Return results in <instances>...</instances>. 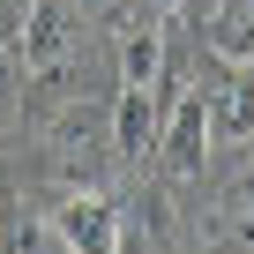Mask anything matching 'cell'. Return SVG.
Listing matches in <instances>:
<instances>
[{"label": "cell", "instance_id": "1", "mask_svg": "<svg viewBox=\"0 0 254 254\" xmlns=\"http://www.w3.org/2000/svg\"><path fill=\"white\" fill-rule=\"evenodd\" d=\"M45 224H53V239H60L67 254H120L127 209H120L105 187H67V194L45 209Z\"/></svg>", "mask_w": 254, "mask_h": 254}, {"label": "cell", "instance_id": "2", "mask_svg": "<svg viewBox=\"0 0 254 254\" xmlns=\"http://www.w3.org/2000/svg\"><path fill=\"white\" fill-rule=\"evenodd\" d=\"M202 105H209V142H224V150L254 142V60H217Z\"/></svg>", "mask_w": 254, "mask_h": 254}, {"label": "cell", "instance_id": "3", "mask_svg": "<svg viewBox=\"0 0 254 254\" xmlns=\"http://www.w3.org/2000/svg\"><path fill=\"white\" fill-rule=\"evenodd\" d=\"M157 157H165V172H172V180H194V172L209 165V105H202V90H180V97L165 105Z\"/></svg>", "mask_w": 254, "mask_h": 254}, {"label": "cell", "instance_id": "4", "mask_svg": "<svg viewBox=\"0 0 254 254\" xmlns=\"http://www.w3.org/2000/svg\"><path fill=\"white\" fill-rule=\"evenodd\" d=\"M45 127H53V157H60L67 172H90L97 157H112V120L90 112L82 97H67L60 112H45Z\"/></svg>", "mask_w": 254, "mask_h": 254}, {"label": "cell", "instance_id": "5", "mask_svg": "<svg viewBox=\"0 0 254 254\" xmlns=\"http://www.w3.org/2000/svg\"><path fill=\"white\" fill-rule=\"evenodd\" d=\"M157 127H165L157 82H120V105H112V157H150V150H157Z\"/></svg>", "mask_w": 254, "mask_h": 254}, {"label": "cell", "instance_id": "6", "mask_svg": "<svg viewBox=\"0 0 254 254\" xmlns=\"http://www.w3.org/2000/svg\"><path fill=\"white\" fill-rule=\"evenodd\" d=\"M202 45H209L217 60H254V0H209Z\"/></svg>", "mask_w": 254, "mask_h": 254}, {"label": "cell", "instance_id": "7", "mask_svg": "<svg viewBox=\"0 0 254 254\" xmlns=\"http://www.w3.org/2000/svg\"><path fill=\"white\" fill-rule=\"evenodd\" d=\"M120 82H165V30H157V15L120 30Z\"/></svg>", "mask_w": 254, "mask_h": 254}, {"label": "cell", "instance_id": "8", "mask_svg": "<svg viewBox=\"0 0 254 254\" xmlns=\"http://www.w3.org/2000/svg\"><path fill=\"white\" fill-rule=\"evenodd\" d=\"M0 254H53V224L30 217V202L0 194Z\"/></svg>", "mask_w": 254, "mask_h": 254}, {"label": "cell", "instance_id": "9", "mask_svg": "<svg viewBox=\"0 0 254 254\" xmlns=\"http://www.w3.org/2000/svg\"><path fill=\"white\" fill-rule=\"evenodd\" d=\"M224 209H232V232H239V247H254V172L224 194Z\"/></svg>", "mask_w": 254, "mask_h": 254}, {"label": "cell", "instance_id": "10", "mask_svg": "<svg viewBox=\"0 0 254 254\" xmlns=\"http://www.w3.org/2000/svg\"><path fill=\"white\" fill-rule=\"evenodd\" d=\"M23 112V67H15V53L0 45V120H15Z\"/></svg>", "mask_w": 254, "mask_h": 254}, {"label": "cell", "instance_id": "11", "mask_svg": "<svg viewBox=\"0 0 254 254\" xmlns=\"http://www.w3.org/2000/svg\"><path fill=\"white\" fill-rule=\"evenodd\" d=\"M82 8H90L97 23H112V30H127V23H142V15H150L142 0H82Z\"/></svg>", "mask_w": 254, "mask_h": 254}, {"label": "cell", "instance_id": "12", "mask_svg": "<svg viewBox=\"0 0 254 254\" xmlns=\"http://www.w3.org/2000/svg\"><path fill=\"white\" fill-rule=\"evenodd\" d=\"M142 8H150V15H172V8H180V0H142Z\"/></svg>", "mask_w": 254, "mask_h": 254}]
</instances>
